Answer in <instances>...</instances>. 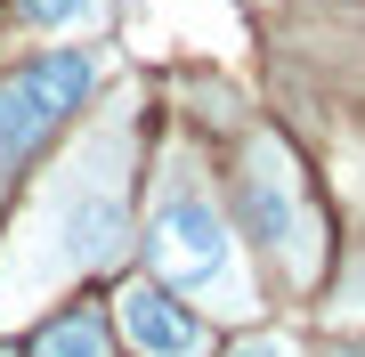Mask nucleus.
I'll return each instance as SVG.
<instances>
[{"mask_svg": "<svg viewBox=\"0 0 365 357\" xmlns=\"http://www.w3.org/2000/svg\"><path fill=\"white\" fill-rule=\"evenodd\" d=\"M146 260L170 292H195V301H220L244 317L252 309V284H244V260H235V236L220 219V203L203 187H163L155 219H146Z\"/></svg>", "mask_w": 365, "mask_h": 357, "instance_id": "nucleus-1", "label": "nucleus"}, {"mask_svg": "<svg viewBox=\"0 0 365 357\" xmlns=\"http://www.w3.org/2000/svg\"><path fill=\"white\" fill-rule=\"evenodd\" d=\"M130 162H122V138L90 146V155L66 171V195H57V268L90 276V268H114L122 244H130Z\"/></svg>", "mask_w": 365, "mask_h": 357, "instance_id": "nucleus-2", "label": "nucleus"}, {"mask_svg": "<svg viewBox=\"0 0 365 357\" xmlns=\"http://www.w3.org/2000/svg\"><path fill=\"white\" fill-rule=\"evenodd\" d=\"M90 81H98V49H49L0 81V179L41 155V138L90 98Z\"/></svg>", "mask_w": 365, "mask_h": 357, "instance_id": "nucleus-3", "label": "nucleus"}, {"mask_svg": "<svg viewBox=\"0 0 365 357\" xmlns=\"http://www.w3.org/2000/svg\"><path fill=\"white\" fill-rule=\"evenodd\" d=\"M244 219H252V236L268 252H284L292 276H317V219H309V203H300L292 155L268 146V138L252 146V162H244Z\"/></svg>", "mask_w": 365, "mask_h": 357, "instance_id": "nucleus-4", "label": "nucleus"}, {"mask_svg": "<svg viewBox=\"0 0 365 357\" xmlns=\"http://www.w3.org/2000/svg\"><path fill=\"white\" fill-rule=\"evenodd\" d=\"M122 333L138 357H203V317L170 284H130L122 292Z\"/></svg>", "mask_w": 365, "mask_h": 357, "instance_id": "nucleus-5", "label": "nucleus"}, {"mask_svg": "<svg viewBox=\"0 0 365 357\" xmlns=\"http://www.w3.org/2000/svg\"><path fill=\"white\" fill-rule=\"evenodd\" d=\"M33 357H114V325H106V309H66L49 333H41V349Z\"/></svg>", "mask_w": 365, "mask_h": 357, "instance_id": "nucleus-6", "label": "nucleus"}, {"mask_svg": "<svg viewBox=\"0 0 365 357\" xmlns=\"http://www.w3.org/2000/svg\"><path fill=\"white\" fill-rule=\"evenodd\" d=\"M98 9H106V0H25L33 25H90Z\"/></svg>", "mask_w": 365, "mask_h": 357, "instance_id": "nucleus-7", "label": "nucleus"}, {"mask_svg": "<svg viewBox=\"0 0 365 357\" xmlns=\"http://www.w3.org/2000/svg\"><path fill=\"white\" fill-rule=\"evenodd\" d=\"M235 357H284V349H276V341H244V349H235Z\"/></svg>", "mask_w": 365, "mask_h": 357, "instance_id": "nucleus-8", "label": "nucleus"}]
</instances>
